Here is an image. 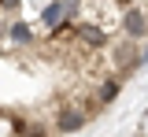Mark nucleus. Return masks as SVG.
Here are the masks:
<instances>
[{"label":"nucleus","mask_w":148,"mask_h":137,"mask_svg":"<svg viewBox=\"0 0 148 137\" xmlns=\"http://www.w3.org/2000/svg\"><path fill=\"white\" fill-rule=\"evenodd\" d=\"M122 34L130 41H148V11L141 4H130L122 11Z\"/></svg>","instance_id":"nucleus-1"},{"label":"nucleus","mask_w":148,"mask_h":137,"mask_svg":"<svg viewBox=\"0 0 148 137\" xmlns=\"http://www.w3.org/2000/svg\"><path fill=\"white\" fill-rule=\"evenodd\" d=\"M85 122H89V119L82 115V108H78L74 100H59V108H56V130H59V134H78Z\"/></svg>","instance_id":"nucleus-2"},{"label":"nucleus","mask_w":148,"mask_h":137,"mask_svg":"<svg viewBox=\"0 0 148 137\" xmlns=\"http://www.w3.org/2000/svg\"><path fill=\"white\" fill-rule=\"evenodd\" d=\"M119 89H122V82L119 78H104V82H96V85H89V97L100 104V108H108L111 100L119 97Z\"/></svg>","instance_id":"nucleus-3"},{"label":"nucleus","mask_w":148,"mask_h":137,"mask_svg":"<svg viewBox=\"0 0 148 137\" xmlns=\"http://www.w3.org/2000/svg\"><path fill=\"white\" fill-rule=\"evenodd\" d=\"M8 37L15 41V45H30L34 34H30V26H26V22H11V26H8Z\"/></svg>","instance_id":"nucleus-4"},{"label":"nucleus","mask_w":148,"mask_h":137,"mask_svg":"<svg viewBox=\"0 0 148 137\" xmlns=\"http://www.w3.org/2000/svg\"><path fill=\"white\" fill-rule=\"evenodd\" d=\"M11 11H18V0H0V15H11Z\"/></svg>","instance_id":"nucleus-5"},{"label":"nucleus","mask_w":148,"mask_h":137,"mask_svg":"<svg viewBox=\"0 0 148 137\" xmlns=\"http://www.w3.org/2000/svg\"><path fill=\"white\" fill-rule=\"evenodd\" d=\"M137 137H145V134H137Z\"/></svg>","instance_id":"nucleus-6"}]
</instances>
